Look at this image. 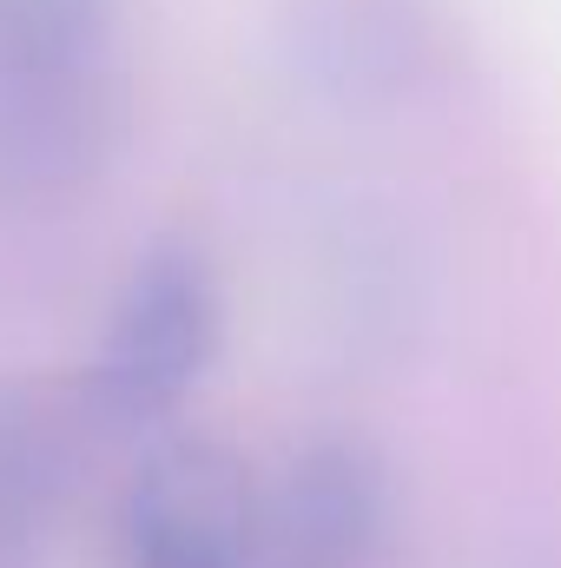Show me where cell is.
<instances>
[{
	"instance_id": "obj_6",
	"label": "cell",
	"mask_w": 561,
	"mask_h": 568,
	"mask_svg": "<svg viewBox=\"0 0 561 568\" xmlns=\"http://www.w3.org/2000/svg\"><path fill=\"white\" fill-rule=\"evenodd\" d=\"M67 449L40 404L0 397V556H27L60 503Z\"/></svg>"
},
{
	"instance_id": "obj_5",
	"label": "cell",
	"mask_w": 561,
	"mask_h": 568,
	"mask_svg": "<svg viewBox=\"0 0 561 568\" xmlns=\"http://www.w3.org/2000/svg\"><path fill=\"white\" fill-rule=\"evenodd\" d=\"M310 80H330L344 93L364 87H397L417 60L422 27L397 0H310L297 20Z\"/></svg>"
},
{
	"instance_id": "obj_1",
	"label": "cell",
	"mask_w": 561,
	"mask_h": 568,
	"mask_svg": "<svg viewBox=\"0 0 561 568\" xmlns=\"http://www.w3.org/2000/svg\"><path fill=\"white\" fill-rule=\"evenodd\" d=\"M120 133V0H0V192L53 205Z\"/></svg>"
},
{
	"instance_id": "obj_3",
	"label": "cell",
	"mask_w": 561,
	"mask_h": 568,
	"mask_svg": "<svg viewBox=\"0 0 561 568\" xmlns=\"http://www.w3.org/2000/svg\"><path fill=\"white\" fill-rule=\"evenodd\" d=\"M126 568H278L258 523V469L212 436L152 449L120 503Z\"/></svg>"
},
{
	"instance_id": "obj_4",
	"label": "cell",
	"mask_w": 561,
	"mask_h": 568,
	"mask_svg": "<svg viewBox=\"0 0 561 568\" xmlns=\"http://www.w3.org/2000/svg\"><path fill=\"white\" fill-rule=\"evenodd\" d=\"M258 523L278 568H377L390 542V469L364 436H304L258 476Z\"/></svg>"
},
{
	"instance_id": "obj_2",
	"label": "cell",
	"mask_w": 561,
	"mask_h": 568,
	"mask_svg": "<svg viewBox=\"0 0 561 568\" xmlns=\"http://www.w3.org/2000/svg\"><path fill=\"white\" fill-rule=\"evenodd\" d=\"M218 278L205 265L198 245H152L133 258V272L120 284L106 331H100V357H93V404L120 424H152L165 417L218 357Z\"/></svg>"
}]
</instances>
